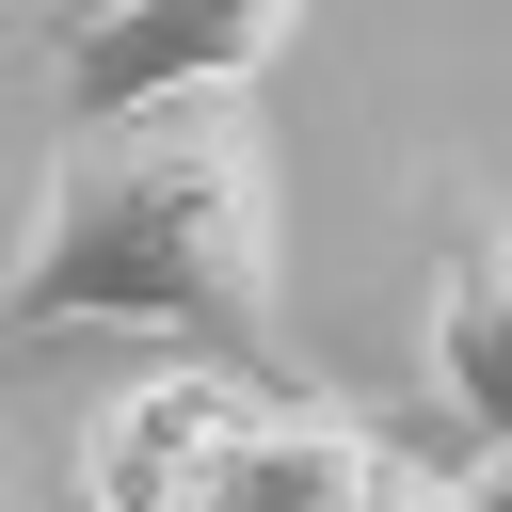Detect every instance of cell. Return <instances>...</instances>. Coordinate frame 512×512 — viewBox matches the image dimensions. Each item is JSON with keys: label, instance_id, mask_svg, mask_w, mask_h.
Segmentation results:
<instances>
[{"label": "cell", "instance_id": "cell-4", "mask_svg": "<svg viewBox=\"0 0 512 512\" xmlns=\"http://www.w3.org/2000/svg\"><path fill=\"white\" fill-rule=\"evenodd\" d=\"M432 400L464 448H512V208L448 192V272H432Z\"/></svg>", "mask_w": 512, "mask_h": 512}, {"label": "cell", "instance_id": "cell-6", "mask_svg": "<svg viewBox=\"0 0 512 512\" xmlns=\"http://www.w3.org/2000/svg\"><path fill=\"white\" fill-rule=\"evenodd\" d=\"M368 512H464V496H448L432 464H400V448H384V464H368Z\"/></svg>", "mask_w": 512, "mask_h": 512}, {"label": "cell", "instance_id": "cell-5", "mask_svg": "<svg viewBox=\"0 0 512 512\" xmlns=\"http://www.w3.org/2000/svg\"><path fill=\"white\" fill-rule=\"evenodd\" d=\"M368 416H336V400H288V384H256V416L224 432V464H208V496L192 512H368Z\"/></svg>", "mask_w": 512, "mask_h": 512}, {"label": "cell", "instance_id": "cell-9", "mask_svg": "<svg viewBox=\"0 0 512 512\" xmlns=\"http://www.w3.org/2000/svg\"><path fill=\"white\" fill-rule=\"evenodd\" d=\"M0 512H16V480H0Z\"/></svg>", "mask_w": 512, "mask_h": 512}, {"label": "cell", "instance_id": "cell-8", "mask_svg": "<svg viewBox=\"0 0 512 512\" xmlns=\"http://www.w3.org/2000/svg\"><path fill=\"white\" fill-rule=\"evenodd\" d=\"M464 512H512V448H464V480H448Z\"/></svg>", "mask_w": 512, "mask_h": 512}, {"label": "cell", "instance_id": "cell-7", "mask_svg": "<svg viewBox=\"0 0 512 512\" xmlns=\"http://www.w3.org/2000/svg\"><path fill=\"white\" fill-rule=\"evenodd\" d=\"M112 16H128V0H32V32H48V48H96Z\"/></svg>", "mask_w": 512, "mask_h": 512}, {"label": "cell", "instance_id": "cell-1", "mask_svg": "<svg viewBox=\"0 0 512 512\" xmlns=\"http://www.w3.org/2000/svg\"><path fill=\"white\" fill-rule=\"evenodd\" d=\"M288 192H272V128L240 96L208 112H128V128H64L16 272H0V352L48 336H272L288 304Z\"/></svg>", "mask_w": 512, "mask_h": 512}, {"label": "cell", "instance_id": "cell-2", "mask_svg": "<svg viewBox=\"0 0 512 512\" xmlns=\"http://www.w3.org/2000/svg\"><path fill=\"white\" fill-rule=\"evenodd\" d=\"M288 32H304V0H128L96 48H64V112H80V128L208 112V96H240Z\"/></svg>", "mask_w": 512, "mask_h": 512}, {"label": "cell", "instance_id": "cell-3", "mask_svg": "<svg viewBox=\"0 0 512 512\" xmlns=\"http://www.w3.org/2000/svg\"><path fill=\"white\" fill-rule=\"evenodd\" d=\"M240 416H256V384H240V368H208V352L96 384V416H80V512H192Z\"/></svg>", "mask_w": 512, "mask_h": 512}]
</instances>
